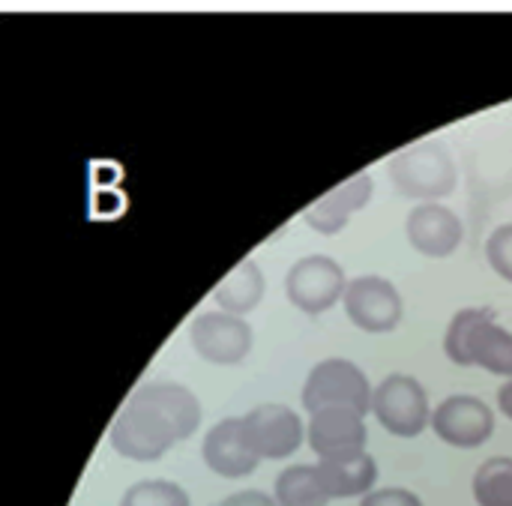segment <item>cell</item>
<instances>
[{
  "label": "cell",
  "instance_id": "17",
  "mask_svg": "<svg viewBox=\"0 0 512 506\" xmlns=\"http://www.w3.org/2000/svg\"><path fill=\"white\" fill-rule=\"evenodd\" d=\"M276 506H327L330 495L318 474V465H291L276 477Z\"/></svg>",
  "mask_w": 512,
  "mask_h": 506
},
{
  "label": "cell",
  "instance_id": "5",
  "mask_svg": "<svg viewBox=\"0 0 512 506\" xmlns=\"http://www.w3.org/2000/svg\"><path fill=\"white\" fill-rule=\"evenodd\" d=\"M375 420L396 438H417L429 429L432 408L426 387L411 375H387L372 390Z\"/></svg>",
  "mask_w": 512,
  "mask_h": 506
},
{
  "label": "cell",
  "instance_id": "12",
  "mask_svg": "<svg viewBox=\"0 0 512 506\" xmlns=\"http://www.w3.org/2000/svg\"><path fill=\"white\" fill-rule=\"evenodd\" d=\"M405 234L411 249L420 252L423 258H450L462 243L465 225L441 201H426L408 213Z\"/></svg>",
  "mask_w": 512,
  "mask_h": 506
},
{
  "label": "cell",
  "instance_id": "19",
  "mask_svg": "<svg viewBox=\"0 0 512 506\" xmlns=\"http://www.w3.org/2000/svg\"><path fill=\"white\" fill-rule=\"evenodd\" d=\"M120 506H192L183 486L171 480H141L126 489Z\"/></svg>",
  "mask_w": 512,
  "mask_h": 506
},
{
  "label": "cell",
  "instance_id": "4",
  "mask_svg": "<svg viewBox=\"0 0 512 506\" xmlns=\"http://www.w3.org/2000/svg\"><path fill=\"white\" fill-rule=\"evenodd\" d=\"M303 408L309 414L324 408H348L366 417L372 411V384L366 372L351 360H321L303 384Z\"/></svg>",
  "mask_w": 512,
  "mask_h": 506
},
{
  "label": "cell",
  "instance_id": "23",
  "mask_svg": "<svg viewBox=\"0 0 512 506\" xmlns=\"http://www.w3.org/2000/svg\"><path fill=\"white\" fill-rule=\"evenodd\" d=\"M498 408L512 420V381H507V384L498 390Z\"/></svg>",
  "mask_w": 512,
  "mask_h": 506
},
{
  "label": "cell",
  "instance_id": "1",
  "mask_svg": "<svg viewBox=\"0 0 512 506\" xmlns=\"http://www.w3.org/2000/svg\"><path fill=\"white\" fill-rule=\"evenodd\" d=\"M198 423L201 402L189 387L171 381H150L141 384L117 411L108 441L123 459L156 462L174 444L192 438Z\"/></svg>",
  "mask_w": 512,
  "mask_h": 506
},
{
  "label": "cell",
  "instance_id": "6",
  "mask_svg": "<svg viewBox=\"0 0 512 506\" xmlns=\"http://www.w3.org/2000/svg\"><path fill=\"white\" fill-rule=\"evenodd\" d=\"M345 315L363 333H393L402 324L405 303L399 288L384 276H357L345 285L342 294Z\"/></svg>",
  "mask_w": 512,
  "mask_h": 506
},
{
  "label": "cell",
  "instance_id": "13",
  "mask_svg": "<svg viewBox=\"0 0 512 506\" xmlns=\"http://www.w3.org/2000/svg\"><path fill=\"white\" fill-rule=\"evenodd\" d=\"M204 462L213 474L225 477V480H240L258 471L261 459L252 450L246 429H243V417H225L219 420L207 438H204Z\"/></svg>",
  "mask_w": 512,
  "mask_h": 506
},
{
  "label": "cell",
  "instance_id": "21",
  "mask_svg": "<svg viewBox=\"0 0 512 506\" xmlns=\"http://www.w3.org/2000/svg\"><path fill=\"white\" fill-rule=\"evenodd\" d=\"M360 506H423V501L411 489L387 486V489H372L369 495H363Z\"/></svg>",
  "mask_w": 512,
  "mask_h": 506
},
{
  "label": "cell",
  "instance_id": "7",
  "mask_svg": "<svg viewBox=\"0 0 512 506\" xmlns=\"http://www.w3.org/2000/svg\"><path fill=\"white\" fill-rule=\"evenodd\" d=\"M345 285L348 279H345L342 264L327 255H306L285 276L288 300L306 315H321L333 309L342 300Z\"/></svg>",
  "mask_w": 512,
  "mask_h": 506
},
{
  "label": "cell",
  "instance_id": "15",
  "mask_svg": "<svg viewBox=\"0 0 512 506\" xmlns=\"http://www.w3.org/2000/svg\"><path fill=\"white\" fill-rule=\"evenodd\" d=\"M318 474L324 480V489L330 501L339 498H360L369 495L378 483V462L369 453H360L354 459L342 462H318Z\"/></svg>",
  "mask_w": 512,
  "mask_h": 506
},
{
  "label": "cell",
  "instance_id": "11",
  "mask_svg": "<svg viewBox=\"0 0 512 506\" xmlns=\"http://www.w3.org/2000/svg\"><path fill=\"white\" fill-rule=\"evenodd\" d=\"M189 339L192 348L216 363V366H234L243 363L246 354L252 351V327L228 312H201L192 324H189Z\"/></svg>",
  "mask_w": 512,
  "mask_h": 506
},
{
  "label": "cell",
  "instance_id": "9",
  "mask_svg": "<svg viewBox=\"0 0 512 506\" xmlns=\"http://www.w3.org/2000/svg\"><path fill=\"white\" fill-rule=\"evenodd\" d=\"M429 426L456 450H477L495 435V414L477 396H450L435 411Z\"/></svg>",
  "mask_w": 512,
  "mask_h": 506
},
{
  "label": "cell",
  "instance_id": "2",
  "mask_svg": "<svg viewBox=\"0 0 512 506\" xmlns=\"http://www.w3.org/2000/svg\"><path fill=\"white\" fill-rule=\"evenodd\" d=\"M444 351L456 366L486 369L512 381V333L486 309L456 312L444 336Z\"/></svg>",
  "mask_w": 512,
  "mask_h": 506
},
{
  "label": "cell",
  "instance_id": "16",
  "mask_svg": "<svg viewBox=\"0 0 512 506\" xmlns=\"http://www.w3.org/2000/svg\"><path fill=\"white\" fill-rule=\"evenodd\" d=\"M261 297H264V273H261V267L252 258L240 261L213 288V300L222 306V312L237 315V318H243L246 312H252L261 303Z\"/></svg>",
  "mask_w": 512,
  "mask_h": 506
},
{
  "label": "cell",
  "instance_id": "14",
  "mask_svg": "<svg viewBox=\"0 0 512 506\" xmlns=\"http://www.w3.org/2000/svg\"><path fill=\"white\" fill-rule=\"evenodd\" d=\"M372 192H375L372 174H369V171H357L354 177L342 180L336 189H330L327 195H321L318 201H312V204L306 207L303 219H306V225H312L318 234L333 237V234H339V231L351 222V216H354L357 210H363V207L369 204Z\"/></svg>",
  "mask_w": 512,
  "mask_h": 506
},
{
  "label": "cell",
  "instance_id": "22",
  "mask_svg": "<svg viewBox=\"0 0 512 506\" xmlns=\"http://www.w3.org/2000/svg\"><path fill=\"white\" fill-rule=\"evenodd\" d=\"M219 506H276V501H273L270 495L258 492V489H246V492H234V495H228V498H225Z\"/></svg>",
  "mask_w": 512,
  "mask_h": 506
},
{
  "label": "cell",
  "instance_id": "3",
  "mask_svg": "<svg viewBox=\"0 0 512 506\" xmlns=\"http://www.w3.org/2000/svg\"><path fill=\"white\" fill-rule=\"evenodd\" d=\"M387 171H390L396 192L405 198H414L420 204L441 201V198L453 195V189L459 183L453 153L438 138H426V141H417V144L393 153Z\"/></svg>",
  "mask_w": 512,
  "mask_h": 506
},
{
  "label": "cell",
  "instance_id": "18",
  "mask_svg": "<svg viewBox=\"0 0 512 506\" xmlns=\"http://www.w3.org/2000/svg\"><path fill=\"white\" fill-rule=\"evenodd\" d=\"M474 498L480 506H512V459H486L474 474Z\"/></svg>",
  "mask_w": 512,
  "mask_h": 506
},
{
  "label": "cell",
  "instance_id": "8",
  "mask_svg": "<svg viewBox=\"0 0 512 506\" xmlns=\"http://www.w3.org/2000/svg\"><path fill=\"white\" fill-rule=\"evenodd\" d=\"M243 429H246V438H249L252 450L258 453V459H273V462L294 456L306 441V426H303L300 414L279 402L252 408L243 417Z\"/></svg>",
  "mask_w": 512,
  "mask_h": 506
},
{
  "label": "cell",
  "instance_id": "20",
  "mask_svg": "<svg viewBox=\"0 0 512 506\" xmlns=\"http://www.w3.org/2000/svg\"><path fill=\"white\" fill-rule=\"evenodd\" d=\"M486 258L492 264V270L512 282V222L507 225H498L489 240H486Z\"/></svg>",
  "mask_w": 512,
  "mask_h": 506
},
{
  "label": "cell",
  "instance_id": "10",
  "mask_svg": "<svg viewBox=\"0 0 512 506\" xmlns=\"http://www.w3.org/2000/svg\"><path fill=\"white\" fill-rule=\"evenodd\" d=\"M306 441L318 462H342L366 453L369 432L360 414L348 408H324L309 414Z\"/></svg>",
  "mask_w": 512,
  "mask_h": 506
}]
</instances>
